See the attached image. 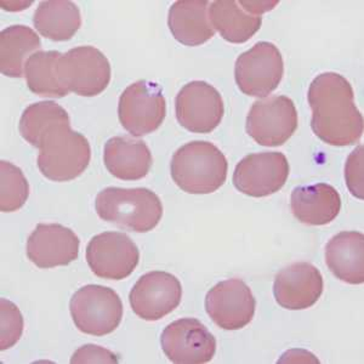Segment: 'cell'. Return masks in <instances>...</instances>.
I'll return each instance as SVG.
<instances>
[{
    "label": "cell",
    "mask_w": 364,
    "mask_h": 364,
    "mask_svg": "<svg viewBox=\"0 0 364 364\" xmlns=\"http://www.w3.org/2000/svg\"><path fill=\"white\" fill-rule=\"evenodd\" d=\"M312 109L311 128L328 145H355L363 134V116L355 105L351 84L343 75L327 72L314 79L309 87Z\"/></svg>",
    "instance_id": "1"
},
{
    "label": "cell",
    "mask_w": 364,
    "mask_h": 364,
    "mask_svg": "<svg viewBox=\"0 0 364 364\" xmlns=\"http://www.w3.org/2000/svg\"><path fill=\"white\" fill-rule=\"evenodd\" d=\"M171 178L183 192L209 195L224 185L228 163L225 154L208 141H192L175 152Z\"/></svg>",
    "instance_id": "2"
},
{
    "label": "cell",
    "mask_w": 364,
    "mask_h": 364,
    "mask_svg": "<svg viewBox=\"0 0 364 364\" xmlns=\"http://www.w3.org/2000/svg\"><path fill=\"white\" fill-rule=\"evenodd\" d=\"M101 219L127 231L146 233L157 228L163 216V204L149 188L107 187L95 200Z\"/></svg>",
    "instance_id": "3"
},
{
    "label": "cell",
    "mask_w": 364,
    "mask_h": 364,
    "mask_svg": "<svg viewBox=\"0 0 364 364\" xmlns=\"http://www.w3.org/2000/svg\"><path fill=\"white\" fill-rule=\"evenodd\" d=\"M90 158V144L87 137L67 125L44 141L39 149L38 168L51 181H70L83 174Z\"/></svg>",
    "instance_id": "4"
},
{
    "label": "cell",
    "mask_w": 364,
    "mask_h": 364,
    "mask_svg": "<svg viewBox=\"0 0 364 364\" xmlns=\"http://www.w3.org/2000/svg\"><path fill=\"white\" fill-rule=\"evenodd\" d=\"M75 327L89 336H104L119 327L123 302L108 287L87 284L77 290L70 302Z\"/></svg>",
    "instance_id": "5"
},
{
    "label": "cell",
    "mask_w": 364,
    "mask_h": 364,
    "mask_svg": "<svg viewBox=\"0 0 364 364\" xmlns=\"http://www.w3.org/2000/svg\"><path fill=\"white\" fill-rule=\"evenodd\" d=\"M58 70L65 89L85 97L100 95L111 82L109 61L94 46H77L67 51L58 61Z\"/></svg>",
    "instance_id": "6"
},
{
    "label": "cell",
    "mask_w": 364,
    "mask_h": 364,
    "mask_svg": "<svg viewBox=\"0 0 364 364\" xmlns=\"http://www.w3.org/2000/svg\"><path fill=\"white\" fill-rule=\"evenodd\" d=\"M118 116L123 128L133 136L156 132L166 116V101L161 87L149 80L129 85L120 95Z\"/></svg>",
    "instance_id": "7"
},
{
    "label": "cell",
    "mask_w": 364,
    "mask_h": 364,
    "mask_svg": "<svg viewBox=\"0 0 364 364\" xmlns=\"http://www.w3.org/2000/svg\"><path fill=\"white\" fill-rule=\"evenodd\" d=\"M298 111L287 96H271L257 100L247 117V133L259 145L277 147L284 145L298 129Z\"/></svg>",
    "instance_id": "8"
},
{
    "label": "cell",
    "mask_w": 364,
    "mask_h": 364,
    "mask_svg": "<svg viewBox=\"0 0 364 364\" xmlns=\"http://www.w3.org/2000/svg\"><path fill=\"white\" fill-rule=\"evenodd\" d=\"M283 75V58L272 43H257L240 55L235 65V78L240 90L254 97H266L276 90Z\"/></svg>",
    "instance_id": "9"
},
{
    "label": "cell",
    "mask_w": 364,
    "mask_h": 364,
    "mask_svg": "<svg viewBox=\"0 0 364 364\" xmlns=\"http://www.w3.org/2000/svg\"><path fill=\"white\" fill-rule=\"evenodd\" d=\"M85 254L95 276L109 281L129 277L140 261L137 245L122 232H104L92 237Z\"/></svg>",
    "instance_id": "10"
},
{
    "label": "cell",
    "mask_w": 364,
    "mask_h": 364,
    "mask_svg": "<svg viewBox=\"0 0 364 364\" xmlns=\"http://www.w3.org/2000/svg\"><path fill=\"white\" fill-rule=\"evenodd\" d=\"M175 112L178 123L191 133L209 134L221 124L224 101L213 85L193 80L178 91Z\"/></svg>",
    "instance_id": "11"
},
{
    "label": "cell",
    "mask_w": 364,
    "mask_h": 364,
    "mask_svg": "<svg viewBox=\"0 0 364 364\" xmlns=\"http://www.w3.org/2000/svg\"><path fill=\"white\" fill-rule=\"evenodd\" d=\"M161 343L163 352L173 363H208L215 356V338L196 318L170 323L161 333Z\"/></svg>",
    "instance_id": "12"
},
{
    "label": "cell",
    "mask_w": 364,
    "mask_h": 364,
    "mask_svg": "<svg viewBox=\"0 0 364 364\" xmlns=\"http://www.w3.org/2000/svg\"><path fill=\"white\" fill-rule=\"evenodd\" d=\"M289 171L288 159L281 152L249 154L237 164L233 185L250 197H267L282 190Z\"/></svg>",
    "instance_id": "13"
},
{
    "label": "cell",
    "mask_w": 364,
    "mask_h": 364,
    "mask_svg": "<svg viewBox=\"0 0 364 364\" xmlns=\"http://www.w3.org/2000/svg\"><path fill=\"white\" fill-rule=\"evenodd\" d=\"M257 300L248 284L238 278L220 282L208 291L205 310L216 326L238 331L248 326L255 315Z\"/></svg>",
    "instance_id": "14"
},
{
    "label": "cell",
    "mask_w": 364,
    "mask_h": 364,
    "mask_svg": "<svg viewBox=\"0 0 364 364\" xmlns=\"http://www.w3.org/2000/svg\"><path fill=\"white\" fill-rule=\"evenodd\" d=\"M182 286L171 273L154 271L144 274L129 295L134 314L144 321L154 322L178 309Z\"/></svg>",
    "instance_id": "15"
},
{
    "label": "cell",
    "mask_w": 364,
    "mask_h": 364,
    "mask_svg": "<svg viewBox=\"0 0 364 364\" xmlns=\"http://www.w3.org/2000/svg\"><path fill=\"white\" fill-rule=\"evenodd\" d=\"M80 240L60 224H39L27 240V257L39 269L70 265L79 255Z\"/></svg>",
    "instance_id": "16"
},
{
    "label": "cell",
    "mask_w": 364,
    "mask_h": 364,
    "mask_svg": "<svg viewBox=\"0 0 364 364\" xmlns=\"http://www.w3.org/2000/svg\"><path fill=\"white\" fill-rule=\"evenodd\" d=\"M322 293V273L309 262L291 264L274 278L273 295L278 305L287 310L314 306Z\"/></svg>",
    "instance_id": "17"
},
{
    "label": "cell",
    "mask_w": 364,
    "mask_h": 364,
    "mask_svg": "<svg viewBox=\"0 0 364 364\" xmlns=\"http://www.w3.org/2000/svg\"><path fill=\"white\" fill-rule=\"evenodd\" d=\"M290 207L295 218L309 226L331 224L339 215L341 197L327 183L295 187L291 192Z\"/></svg>",
    "instance_id": "18"
},
{
    "label": "cell",
    "mask_w": 364,
    "mask_h": 364,
    "mask_svg": "<svg viewBox=\"0 0 364 364\" xmlns=\"http://www.w3.org/2000/svg\"><path fill=\"white\" fill-rule=\"evenodd\" d=\"M104 161L114 178L136 181L149 174L154 159L144 141L116 136L109 139L105 145Z\"/></svg>",
    "instance_id": "19"
},
{
    "label": "cell",
    "mask_w": 364,
    "mask_h": 364,
    "mask_svg": "<svg viewBox=\"0 0 364 364\" xmlns=\"http://www.w3.org/2000/svg\"><path fill=\"white\" fill-rule=\"evenodd\" d=\"M207 0H178L170 6L168 26L173 37L186 46H198L215 36Z\"/></svg>",
    "instance_id": "20"
},
{
    "label": "cell",
    "mask_w": 364,
    "mask_h": 364,
    "mask_svg": "<svg viewBox=\"0 0 364 364\" xmlns=\"http://www.w3.org/2000/svg\"><path fill=\"white\" fill-rule=\"evenodd\" d=\"M326 264L333 274L348 284L364 282V236L362 232L343 231L328 242Z\"/></svg>",
    "instance_id": "21"
},
{
    "label": "cell",
    "mask_w": 364,
    "mask_h": 364,
    "mask_svg": "<svg viewBox=\"0 0 364 364\" xmlns=\"http://www.w3.org/2000/svg\"><path fill=\"white\" fill-rule=\"evenodd\" d=\"M209 18L221 37L233 44L248 42L262 23V17L249 13L236 0L213 1L209 8Z\"/></svg>",
    "instance_id": "22"
},
{
    "label": "cell",
    "mask_w": 364,
    "mask_h": 364,
    "mask_svg": "<svg viewBox=\"0 0 364 364\" xmlns=\"http://www.w3.org/2000/svg\"><path fill=\"white\" fill-rule=\"evenodd\" d=\"M33 23L43 37L54 42H66L80 28L82 15L73 1L48 0L38 5Z\"/></svg>",
    "instance_id": "23"
},
{
    "label": "cell",
    "mask_w": 364,
    "mask_h": 364,
    "mask_svg": "<svg viewBox=\"0 0 364 364\" xmlns=\"http://www.w3.org/2000/svg\"><path fill=\"white\" fill-rule=\"evenodd\" d=\"M42 49V42L27 26H10L0 34V70L11 78H21L27 56Z\"/></svg>",
    "instance_id": "24"
},
{
    "label": "cell",
    "mask_w": 364,
    "mask_h": 364,
    "mask_svg": "<svg viewBox=\"0 0 364 364\" xmlns=\"http://www.w3.org/2000/svg\"><path fill=\"white\" fill-rule=\"evenodd\" d=\"M67 125H70V120L65 108L54 101H42L26 108L18 128L28 144L41 149L51 134Z\"/></svg>",
    "instance_id": "25"
},
{
    "label": "cell",
    "mask_w": 364,
    "mask_h": 364,
    "mask_svg": "<svg viewBox=\"0 0 364 364\" xmlns=\"http://www.w3.org/2000/svg\"><path fill=\"white\" fill-rule=\"evenodd\" d=\"M63 54L50 50L38 51L26 61L25 77L29 90L44 97L61 99L70 94L58 78V61Z\"/></svg>",
    "instance_id": "26"
},
{
    "label": "cell",
    "mask_w": 364,
    "mask_h": 364,
    "mask_svg": "<svg viewBox=\"0 0 364 364\" xmlns=\"http://www.w3.org/2000/svg\"><path fill=\"white\" fill-rule=\"evenodd\" d=\"M28 196V181L22 170L10 161H0V210L13 213L21 209Z\"/></svg>",
    "instance_id": "27"
},
{
    "label": "cell",
    "mask_w": 364,
    "mask_h": 364,
    "mask_svg": "<svg viewBox=\"0 0 364 364\" xmlns=\"http://www.w3.org/2000/svg\"><path fill=\"white\" fill-rule=\"evenodd\" d=\"M0 350L16 345L23 333V317L18 307L6 299H0Z\"/></svg>",
    "instance_id": "28"
},
{
    "label": "cell",
    "mask_w": 364,
    "mask_h": 364,
    "mask_svg": "<svg viewBox=\"0 0 364 364\" xmlns=\"http://www.w3.org/2000/svg\"><path fill=\"white\" fill-rule=\"evenodd\" d=\"M363 158L364 149L363 146L360 145L352 151V154L348 156V161H346V166H345L346 185L352 195L358 199L364 198Z\"/></svg>",
    "instance_id": "29"
},
{
    "label": "cell",
    "mask_w": 364,
    "mask_h": 364,
    "mask_svg": "<svg viewBox=\"0 0 364 364\" xmlns=\"http://www.w3.org/2000/svg\"><path fill=\"white\" fill-rule=\"evenodd\" d=\"M70 363H118V357L97 345H84L75 352Z\"/></svg>",
    "instance_id": "30"
}]
</instances>
